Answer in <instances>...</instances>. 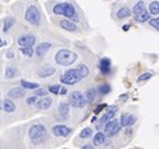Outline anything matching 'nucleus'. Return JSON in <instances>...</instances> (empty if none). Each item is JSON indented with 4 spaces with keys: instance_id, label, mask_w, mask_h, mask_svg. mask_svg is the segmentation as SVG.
<instances>
[{
    "instance_id": "1",
    "label": "nucleus",
    "mask_w": 159,
    "mask_h": 149,
    "mask_svg": "<svg viewBox=\"0 0 159 149\" xmlns=\"http://www.w3.org/2000/svg\"><path fill=\"white\" fill-rule=\"evenodd\" d=\"M53 13H54L55 15H63L65 18L70 19V20H74V21L79 20V17H78L76 11H75V8L69 3L57 4L54 8H53Z\"/></svg>"
},
{
    "instance_id": "2",
    "label": "nucleus",
    "mask_w": 159,
    "mask_h": 149,
    "mask_svg": "<svg viewBox=\"0 0 159 149\" xmlns=\"http://www.w3.org/2000/svg\"><path fill=\"white\" fill-rule=\"evenodd\" d=\"M78 55L76 53L72 51V50H68V49H61L55 55V61L59 64V65H63V66H68V65H72L75 60H76Z\"/></svg>"
},
{
    "instance_id": "3",
    "label": "nucleus",
    "mask_w": 159,
    "mask_h": 149,
    "mask_svg": "<svg viewBox=\"0 0 159 149\" xmlns=\"http://www.w3.org/2000/svg\"><path fill=\"white\" fill-rule=\"evenodd\" d=\"M133 15H134L135 21H138V23H145V21L149 20L150 13L147 10V8H145L144 2L139 0V2L133 8Z\"/></svg>"
},
{
    "instance_id": "4",
    "label": "nucleus",
    "mask_w": 159,
    "mask_h": 149,
    "mask_svg": "<svg viewBox=\"0 0 159 149\" xmlns=\"http://www.w3.org/2000/svg\"><path fill=\"white\" fill-rule=\"evenodd\" d=\"M83 78L79 73V70L76 69H69L68 72H65L61 76H60V82L65 85H73V84H76L78 82H80Z\"/></svg>"
},
{
    "instance_id": "5",
    "label": "nucleus",
    "mask_w": 159,
    "mask_h": 149,
    "mask_svg": "<svg viewBox=\"0 0 159 149\" xmlns=\"http://www.w3.org/2000/svg\"><path fill=\"white\" fill-rule=\"evenodd\" d=\"M25 19L31 25L38 26L39 24H40V19H42L40 11H39V9L35 5H29L28 9L25 10Z\"/></svg>"
},
{
    "instance_id": "6",
    "label": "nucleus",
    "mask_w": 159,
    "mask_h": 149,
    "mask_svg": "<svg viewBox=\"0 0 159 149\" xmlns=\"http://www.w3.org/2000/svg\"><path fill=\"white\" fill-rule=\"evenodd\" d=\"M46 135V129L43 124H35L29 129V138L33 142H40Z\"/></svg>"
},
{
    "instance_id": "7",
    "label": "nucleus",
    "mask_w": 159,
    "mask_h": 149,
    "mask_svg": "<svg viewBox=\"0 0 159 149\" xmlns=\"http://www.w3.org/2000/svg\"><path fill=\"white\" fill-rule=\"evenodd\" d=\"M120 123H119L118 120L115 119H110L109 121H107L105 123V127H104V133L108 135V137H114V135H116L119 132H120Z\"/></svg>"
},
{
    "instance_id": "8",
    "label": "nucleus",
    "mask_w": 159,
    "mask_h": 149,
    "mask_svg": "<svg viewBox=\"0 0 159 149\" xmlns=\"http://www.w3.org/2000/svg\"><path fill=\"white\" fill-rule=\"evenodd\" d=\"M69 103L74 108H84L87 99H85V95H83V93L75 90V91L72 93V95L69 98Z\"/></svg>"
},
{
    "instance_id": "9",
    "label": "nucleus",
    "mask_w": 159,
    "mask_h": 149,
    "mask_svg": "<svg viewBox=\"0 0 159 149\" xmlns=\"http://www.w3.org/2000/svg\"><path fill=\"white\" fill-rule=\"evenodd\" d=\"M35 42H36V38L31 34H25L18 38V44L20 47H31L35 44Z\"/></svg>"
},
{
    "instance_id": "10",
    "label": "nucleus",
    "mask_w": 159,
    "mask_h": 149,
    "mask_svg": "<svg viewBox=\"0 0 159 149\" xmlns=\"http://www.w3.org/2000/svg\"><path fill=\"white\" fill-rule=\"evenodd\" d=\"M72 133V129L68 128L67 125H63V124H58L53 127V134L55 137H68V135Z\"/></svg>"
},
{
    "instance_id": "11",
    "label": "nucleus",
    "mask_w": 159,
    "mask_h": 149,
    "mask_svg": "<svg viewBox=\"0 0 159 149\" xmlns=\"http://www.w3.org/2000/svg\"><path fill=\"white\" fill-rule=\"evenodd\" d=\"M137 121V117L129 113H124L120 117V125L122 127H131Z\"/></svg>"
},
{
    "instance_id": "12",
    "label": "nucleus",
    "mask_w": 159,
    "mask_h": 149,
    "mask_svg": "<svg viewBox=\"0 0 159 149\" xmlns=\"http://www.w3.org/2000/svg\"><path fill=\"white\" fill-rule=\"evenodd\" d=\"M99 69L103 73V75H108L112 72V61L109 58H103L99 63Z\"/></svg>"
},
{
    "instance_id": "13",
    "label": "nucleus",
    "mask_w": 159,
    "mask_h": 149,
    "mask_svg": "<svg viewBox=\"0 0 159 149\" xmlns=\"http://www.w3.org/2000/svg\"><path fill=\"white\" fill-rule=\"evenodd\" d=\"M116 112H118V106H116V105L110 106L109 109H108V112L105 113V114H104V115L99 119V124H105V123H107V121H109L110 119H113Z\"/></svg>"
},
{
    "instance_id": "14",
    "label": "nucleus",
    "mask_w": 159,
    "mask_h": 149,
    "mask_svg": "<svg viewBox=\"0 0 159 149\" xmlns=\"http://www.w3.org/2000/svg\"><path fill=\"white\" fill-rule=\"evenodd\" d=\"M54 73H55V68H53V66H43L42 69L38 70V76H40V78H48V76L53 75Z\"/></svg>"
},
{
    "instance_id": "15",
    "label": "nucleus",
    "mask_w": 159,
    "mask_h": 149,
    "mask_svg": "<svg viewBox=\"0 0 159 149\" xmlns=\"http://www.w3.org/2000/svg\"><path fill=\"white\" fill-rule=\"evenodd\" d=\"M25 95V93L23 90V88H13L9 90L8 93V97L9 98H13V99H20L21 97Z\"/></svg>"
},
{
    "instance_id": "16",
    "label": "nucleus",
    "mask_w": 159,
    "mask_h": 149,
    "mask_svg": "<svg viewBox=\"0 0 159 149\" xmlns=\"http://www.w3.org/2000/svg\"><path fill=\"white\" fill-rule=\"evenodd\" d=\"M50 48H51V44H50V43H42V44H39V45L36 47L35 53H36L38 57H43Z\"/></svg>"
},
{
    "instance_id": "17",
    "label": "nucleus",
    "mask_w": 159,
    "mask_h": 149,
    "mask_svg": "<svg viewBox=\"0 0 159 149\" xmlns=\"http://www.w3.org/2000/svg\"><path fill=\"white\" fill-rule=\"evenodd\" d=\"M59 25H60V28H63L64 30H68V32H75L76 30V25L73 21H70V19L69 20H61L59 23Z\"/></svg>"
},
{
    "instance_id": "18",
    "label": "nucleus",
    "mask_w": 159,
    "mask_h": 149,
    "mask_svg": "<svg viewBox=\"0 0 159 149\" xmlns=\"http://www.w3.org/2000/svg\"><path fill=\"white\" fill-rule=\"evenodd\" d=\"M50 105H51V98H49V97H43L42 100L38 102V108L39 109H42V110L49 109Z\"/></svg>"
},
{
    "instance_id": "19",
    "label": "nucleus",
    "mask_w": 159,
    "mask_h": 149,
    "mask_svg": "<svg viewBox=\"0 0 159 149\" xmlns=\"http://www.w3.org/2000/svg\"><path fill=\"white\" fill-rule=\"evenodd\" d=\"M105 139H107V134L102 133V132H98V133L94 135L93 143H94V145H103V144L105 143Z\"/></svg>"
},
{
    "instance_id": "20",
    "label": "nucleus",
    "mask_w": 159,
    "mask_h": 149,
    "mask_svg": "<svg viewBox=\"0 0 159 149\" xmlns=\"http://www.w3.org/2000/svg\"><path fill=\"white\" fill-rule=\"evenodd\" d=\"M85 99H87V102L88 103H93L95 100V97H97V89L95 88H90V89H88L87 91H85Z\"/></svg>"
},
{
    "instance_id": "21",
    "label": "nucleus",
    "mask_w": 159,
    "mask_h": 149,
    "mask_svg": "<svg viewBox=\"0 0 159 149\" xmlns=\"http://www.w3.org/2000/svg\"><path fill=\"white\" fill-rule=\"evenodd\" d=\"M58 112H59V114L61 115V117H65L67 118L68 115H69V104L68 103H60L59 104V106H58Z\"/></svg>"
},
{
    "instance_id": "22",
    "label": "nucleus",
    "mask_w": 159,
    "mask_h": 149,
    "mask_svg": "<svg viewBox=\"0 0 159 149\" xmlns=\"http://www.w3.org/2000/svg\"><path fill=\"white\" fill-rule=\"evenodd\" d=\"M130 9L129 8H127V6H124V8H120L118 11H116V18L118 19H125V18H128V17H130Z\"/></svg>"
},
{
    "instance_id": "23",
    "label": "nucleus",
    "mask_w": 159,
    "mask_h": 149,
    "mask_svg": "<svg viewBox=\"0 0 159 149\" xmlns=\"http://www.w3.org/2000/svg\"><path fill=\"white\" fill-rule=\"evenodd\" d=\"M3 109L6 113H13V112H15V104L13 103L10 99H6V100L3 102Z\"/></svg>"
},
{
    "instance_id": "24",
    "label": "nucleus",
    "mask_w": 159,
    "mask_h": 149,
    "mask_svg": "<svg viewBox=\"0 0 159 149\" xmlns=\"http://www.w3.org/2000/svg\"><path fill=\"white\" fill-rule=\"evenodd\" d=\"M14 24H15V19L13 18V17H8L5 20H4V28H3V32L4 33H6V32H9L13 26H14Z\"/></svg>"
},
{
    "instance_id": "25",
    "label": "nucleus",
    "mask_w": 159,
    "mask_h": 149,
    "mask_svg": "<svg viewBox=\"0 0 159 149\" xmlns=\"http://www.w3.org/2000/svg\"><path fill=\"white\" fill-rule=\"evenodd\" d=\"M76 69L79 70V73H80V75H82L83 79L89 75V68H88L85 64H79V65L76 66Z\"/></svg>"
},
{
    "instance_id": "26",
    "label": "nucleus",
    "mask_w": 159,
    "mask_h": 149,
    "mask_svg": "<svg viewBox=\"0 0 159 149\" xmlns=\"http://www.w3.org/2000/svg\"><path fill=\"white\" fill-rule=\"evenodd\" d=\"M149 13L152 15H158L159 14V2H152L149 4Z\"/></svg>"
},
{
    "instance_id": "27",
    "label": "nucleus",
    "mask_w": 159,
    "mask_h": 149,
    "mask_svg": "<svg viewBox=\"0 0 159 149\" xmlns=\"http://www.w3.org/2000/svg\"><path fill=\"white\" fill-rule=\"evenodd\" d=\"M20 53L25 57H33L34 49L33 47H20Z\"/></svg>"
},
{
    "instance_id": "28",
    "label": "nucleus",
    "mask_w": 159,
    "mask_h": 149,
    "mask_svg": "<svg viewBox=\"0 0 159 149\" xmlns=\"http://www.w3.org/2000/svg\"><path fill=\"white\" fill-rule=\"evenodd\" d=\"M20 84L23 85L24 89H30V90H33V89H38V88H39V84H38V83H30V82H26V80H21Z\"/></svg>"
},
{
    "instance_id": "29",
    "label": "nucleus",
    "mask_w": 159,
    "mask_h": 149,
    "mask_svg": "<svg viewBox=\"0 0 159 149\" xmlns=\"http://www.w3.org/2000/svg\"><path fill=\"white\" fill-rule=\"evenodd\" d=\"M98 91L102 94V95H107L112 91V87L109 84H102L99 88H98Z\"/></svg>"
},
{
    "instance_id": "30",
    "label": "nucleus",
    "mask_w": 159,
    "mask_h": 149,
    "mask_svg": "<svg viewBox=\"0 0 159 149\" xmlns=\"http://www.w3.org/2000/svg\"><path fill=\"white\" fill-rule=\"evenodd\" d=\"M18 75V70L15 68H11V66H8L6 68V72H5V76L8 79H11V78H15Z\"/></svg>"
},
{
    "instance_id": "31",
    "label": "nucleus",
    "mask_w": 159,
    "mask_h": 149,
    "mask_svg": "<svg viewBox=\"0 0 159 149\" xmlns=\"http://www.w3.org/2000/svg\"><path fill=\"white\" fill-rule=\"evenodd\" d=\"M91 134H93L91 128H84V129L80 132V134H79V137H80L82 139H85V138L91 137Z\"/></svg>"
},
{
    "instance_id": "32",
    "label": "nucleus",
    "mask_w": 159,
    "mask_h": 149,
    "mask_svg": "<svg viewBox=\"0 0 159 149\" xmlns=\"http://www.w3.org/2000/svg\"><path fill=\"white\" fill-rule=\"evenodd\" d=\"M152 76H153V74H152V73H143L140 76H138L137 82H138V83H142V82H147V80H149Z\"/></svg>"
},
{
    "instance_id": "33",
    "label": "nucleus",
    "mask_w": 159,
    "mask_h": 149,
    "mask_svg": "<svg viewBox=\"0 0 159 149\" xmlns=\"http://www.w3.org/2000/svg\"><path fill=\"white\" fill-rule=\"evenodd\" d=\"M149 25L152 28H154L155 30L159 32V18H153V19H149Z\"/></svg>"
},
{
    "instance_id": "34",
    "label": "nucleus",
    "mask_w": 159,
    "mask_h": 149,
    "mask_svg": "<svg viewBox=\"0 0 159 149\" xmlns=\"http://www.w3.org/2000/svg\"><path fill=\"white\" fill-rule=\"evenodd\" d=\"M60 85H51V87H49V91L50 93H53L54 95H58L59 94V91H60Z\"/></svg>"
},
{
    "instance_id": "35",
    "label": "nucleus",
    "mask_w": 159,
    "mask_h": 149,
    "mask_svg": "<svg viewBox=\"0 0 159 149\" xmlns=\"http://www.w3.org/2000/svg\"><path fill=\"white\" fill-rule=\"evenodd\" d=\"M46 94H48V91L45 89H36L35 90V95L36 97H45Z\"/></svg>"
},
{
    "instance_id": "36",
    "label": "nucleus",
    "mask_w": 159,
    "mask_h": 149,
    "mask_svg": "<svg viewBox=\"0 0 159 149\" xmlns=\"http://www.w3.org/2000/svg\"><path fill=\"white\" fill-rule=\"evenodd\" d=\"M105 108H107V104H99L97 108H95V110H94V113L95 114H99L103 109H105Z\"/></svg>"
},
{
    "instance_id": "37",
    "label": "nucleus",
    "mask_w": 159,
    "mask_h": 149,
    "mask_svg": "<svg viewBox=\"0 0 159 149\" xmlns=\"http://www.w3.org/2000/svg\"><path fill=\"white\" fill-rule=\"evenodd\" d=\"M26 103H28L29 105H33V104H35V103H36V95L28 98V100H26Z\"/></svg>"
},
{
    "instance_id": "38",
    "label": "nucleus",
    "mask_w": 159,
    "mask_h": 149,
    "mask_svg": "<svg viewBox=\"0 0 159 149\" xmlns=\"http://www.w3.org/2000/svg\"><path fill=\"white\" fill-rule=\"evenodd\" d=\"M59 94L60 95H65V94H67V88H60V91H59Z\"/></svg>"
},
{
    "instance_id": "39",
    "label": "nucleus",
    "mask_w": 159,
    "mask_h": 149,
    "mask_svg": "<svg viewBox=\"0 0 159 149\" xmlns=\"http://www.w3.org/2000/svg\"><path fill=\"white\" fill-rule=\"evenodd\" d=\"M119 99H120V100H123V102H125V100L128 99V94H122V97L119 98Z\"/></svg>"
},
{
    "instance_id": "40",
    "label": "nucleus",
    "mask_w": 159,
    "mask_h": 149,
    "mask_svg": "<svg viewBox=\"0 0 159 149\" xmlns=\"http://www.w3.org/2000/svg\"><path fill=\"white\" fill-rule=\"evenodd\" d=\"M129 28H130V25H129V24H125V25L123 26V30L127 32V30H129Z\"/></svg>"
},
{
    "instance_id": "41",
    "label": "nucleus",
    "mask_w": 159,
    "mask_h": 149,
    "mask_svg": "<svg viewBox=\"0 0 159 149\" xmlns=\"http://www.w3.org/2000/svg\"><path fill=\"white\" fill-rule=\"evenodd\" d=\"M8 58H9V59H11V58H14V53H11V51H9V53H8Z\"/></svg>"
},
{
    "instance_id": "42",
    "label": "nucleus",
    "mask_w": 159,
    "mask_h": 149,
    "mask_svg": "<svg viewBox=\"0 0 159 149\" xmlns=\"http://www.w3.org/2000/svg\"><path fill=\"white\" fill-rule=\"evenodd\" d=\"M5 45V42H4V40H2V39H0V48H2V47H4Z\"/></svg>"
},
{
    "instance_id": "43",
    "label": "nucleus",
    "mask_w": 159,
    "mask_h": 149,
    "mask_svg": "<svg viewBox=\"0 0 159 149\" xmlns=\"http://www.w3.org/2000/svg\"><path fill=\"white\" fill-rule=\"evenodd\" d=\"M87 148H93V145H90V144H87V145H84V147H83V149H87Z\"/></svg>"
},
{
    "instance_id": "44",
    "label": "nucleus",
    "mask_w": 159,
    "mask_h": 149,
    "mask_svg": "<svg viewBox=\"0 0 159 149\" xmlns=\"http://www.w3.org/2000/svg\"><path fill=\"white\" fill-rule=\"evenodd\" d=\"M0 109H3V103L0 102Z\"/></svg>"
}]
</instances>
